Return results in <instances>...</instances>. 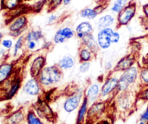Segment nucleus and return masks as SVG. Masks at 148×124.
Masks as SVG:
<instances>
[{"label":"nucleus","mask_w":148,"mask_h":124,"mask_svg":"<svg viewBox=\"0 0 148 124\" xmlns=\"http://www.w3.org/2000/svg\"><path fill=\"white\" fill-rule=\"evenodd\" d=\"M63 71L56 65L46 66L42 70L38 80L43 90H51L63 80Z\"/></svg>","instance_id":"1"},{"label":"nucleus","mask_w":148,"mask_h":124,"mask_svg":"<svg viewBox=\"0 0 148 124\" xmlns=\"http://www.w3.org/2000/svg\"><path fill=\"white\" fill-rule=\"evenodd\" d=\"M140 67L137 63L132 66L125 71L121 73L119 79L117 93H124L130 90V88L139 81V73Z\"/></svg>","instance_id":"2"},{"label":"nucleus","mask_w":148,"mask_h":124,"mask_svg":"<svg viewBox=\"0 0 148 124\" xmlns=\"http://www.w3.org/2000/svg\"><path fill=\"white\" fill-rule=\"evenodd\" d=\"M120 73L112 71L109 75L105 79L101 88V97L100 100H108L111 96L115 97L117 94V87L119 84V75L117 76V74Z\"/></svg>","instance_id":"3"},{"label":"nucleus","mask_w":148,"mask_h":124,"mask_svg":"<svg viewBox=\"0 0 148 124\" xmlns=\"http://www.w3.org/2000/svg\"><path fill=\"white\" fill-rule=\"evenodd\" d=\"M137 4L134 1H130V3L121 10L116 16L117 27L127 26L132 20L134 18L137 14Z\"/></svg>","instance_id":"4"},{"label":"nucleus","mask_w":148,"mask_h":124,"mask_svg":"<svg viewBox=\"0 0 148 124\" xmlns=\"http://www.w3.org/2000/svg\"><path fill=\"white\" fill-rule=\"evenodd\" d=\"M28 19L25 14H20L11 19L9 22L8 28L12 37H18L27 30Z\"/></svg>","instance_id":"5"},{"label":"nucleus","mask_w":148,"mask_h":124,"mask_svg":"<svg viewBox=\"0 0 148 124\" xmlns=\"http://www.w3.org/2000/svg\"><path fill=\"white\" fill-rule=\"evenodd\" d=\"M84 90L82 89L77 88L69 95L63 103V109L66 113H71L79 108L83 100Z\"/></svg>","instance_id":"6"},{"label":"nucleus","mask_w":148,"mask_h":124,"mask_svg":"<svg viewBox=\"0 0 148 124\" xmlns=\"http://www.w3.org/2000/svg\"><path fill=\"white\" fill-rule=\"evenodd\" d=\"M115 106L121 113H127L133 107L132 95L130 90L124 93H117L115 96Z\"/></svg>","instance_id":"7"},{"label":"nucleus","mask_w":148,"mask_h":124,"mask_svg":"<svg viewBox=\"0 0 148 124\" xmlns=\"http://www.w3.org/2000/svg\"><path fill=\"white\" fill-rule=\"evenodd\" d=\"M107 103L105 100H99L90 105L86 119L88 121H94L99 119L106 110Z\"/></svg>","instance_id":"8"},{"label":"nucleus","mask_w":148,"mask_h":124,"mask_svg":"<svg viewBox=\"0 0 148 124\" xmlns=\"http://www.w3.org/2000/svg\"><path fill=\"white\" fill-rule=\"evenodd\" d=\"M41 86L37 78L31 77L23 84L22 91L25 95L30 97H36L43 91Z\"/></svg>","instance_id":"9"},{"label":"nucleus","mask_w":148,"mask_h":124,"mask_svg":"<svg viewBox=\"0 0 148 124\" xmlns=\"http://www.w3.org/2000/svg\"><path fill=\"white\" fill-rule=\"evenodd\" d=\"M74 37H76L75 30L69 26H64L56 30L53 37V42L56 44H63Z\"/></svg>","instance_id":"10"},{"label":"nucleus","mask_w":148,"mask_h":124,"mask_svg":"<svg viewBox=\"0 0 148 124\" xmlns=\"http://www.w3.org/2000/svg\"><path fill=\"white\" fill-rule=\"evenodd\" d=\"M114 30H115L113 27H108V28L98 30L95 37H96L97 42L101 50H106L111 47L112 44L110 40V37Z\"/></svg>","instance_id":"11"},{"label":"nucleus","mask_w":148,"mask_h":124,"mask_svg":"<svg viewBox=\"0 0 148 124\" xmlns=\"http://www.w3.org/2000/svg\"><path fill=\"white\" fill-rule=\"evenodd\" d=\"M46 56L43 54H38L32 60L29 68L30 77L38 78L40 72L46 67Z\"/></svg>","instance_id":"12"},{"label":"nucleus","mask_w":148,"mask_h":124,"mask_svg":"<svg viewBox=\"0 0 148 124\" xmlns=\"http://www.w3.org/2000/svg\"><path fill=\"white\" fill-rule=\"evenodd\" d=\"M21 84L22 79L20 76H14L12 80L10 78L8 80V86L5 88L4 90L3 98L6 100H10L14 96H15V95L21 88Z\"/></svg>","instance_id":"13"},{"label":"nucleus","mask_w":148,"mask_h":124,"mask_svg":"<svg viewBox=\"0 0 148 124\" xmlns=\"http://www.w3.org/2000/svg\"><path fill=\"white\" fill-rule=\"evenodd\" d=\"M137 63V58L134 53H130L121 57L114 65L113 71L122 73Z\"/></svg>","instance_id":"14"},{"label":"nucleus","mask_w":148,"mask_h":124,"mask_svg":"<svg viewBox=\"0 0 148 124\" xmlns=\"http://www.w3.org/2000/svg\"><path fill=\"white\" fill-rule=\"evenodd\" d=\"M116 24V16L113 13H106L100 16L95 22V27L97 30L113 27Z\"/></svg>","instance_id":"15"},{"label":"nucleus","mask_w":148,"mask_h":124,"mask_svg":"<svg viewBox=\"0 0 148 124\" xmlns=\"http://www.w3.org/2000/svg\"><path fill=\"white\" fill-rule=\"evenodd\" d=\"M33 110L41 119L52 121L54 117V113L46 101H40L38 103Z\"/></svg>","instance_id":"16"},{"label":"nucleus","mask_w":148,"mask_h":124,"mask_svg":"<svg viewBox=\"0 0 148 124\" xmlns=\"http://www.w3.org/2000/svg\"><path fill=\"white\" fill-rule=\"evenodd\" d=\"M74 30L75 32V36L79 40H82L85 36L93 33L94 26L89 20H84L78 23Z\"/></svg>","instance_id":"17"},{"label":"nucleus","mask_w":148,"mask_h":124,"mask_svg":"<svg viewBox=\"0 0 148 124\" xmlns=\"http://www.w3.org/2000/svg\"><path fill=\"white\" fill-rule=\"evenodd\" d=\"M104 6L99 5L95 7H85L80 10L79 17L85 20H94L104 11Z\"/></svg>","instance_id":"18"},{"label":"nucleus","mask_w":148,"mask_h":124,"mask_svg":"<svg viewBox=\"0 0 148 124\" xmlns=\"http://www.w3.org/2000/svg\"><path fill=\"white\" fill-rule=\"evenodd\" d=\"M101 88V86L98 83H92L84 91V96L88 99L90 105L100 100Z\"/></svg>","instance_id":"19"},{"label":"nucleus","mask_w":148,"mask_h":124,"mask_svg":"<svg viewBox=\"0 0 148 124\" xmlns=\"http://www.w3.org/2000/svg\"><path fill=\"white\" fill-rule=\"evenodd\" d=\"M80 41L81 45L86 47L87 48L91 50L95 55H97L100 50H101L98 44V42H97L96 37L94 35L93 33L85 36L82 40H80Z\"/></svg>","instance_id":"20"},{"label":"nucleus","mask_w":148,"mask_h":124,"mask_svg":"<svg viewBox=\"0 0 148 124\" xmlns=\"http://www.w3.org/2000/svg\"><path fill=\"white\" fill-rule=\"evenodd\" d=\"M14 65L10 63H4L0 65V86L10 80L14 73Z\"/></svg>","instance_id":"21"},{"label":"nucleus","mask_w":148,"mask_h":124,"mask_svg":"<svg viewBox=\"0 0 148 124\" xmlns=\"http://www.w3.org/2000/svg\"><path fill=\"white\" fill-rule=\"evenodd\" d=\"M56 65L63 72L71 70L75 65V60L70 55H65L59 59Z\"/></svg>","instance_id":"22"},{"label":"nucleus","mask_w":148,"mask_h":124,"mask_svg":"<svg viewBox=\"0 0 148 124\" xmlns=\"http://www.w3.org/2000/svg\"><path fill=\"white\" fill-rule=\"evenodd\" d=\"M26 119V115L22 109L16 111L10 115L6 120L7 124H21Z\"/></svg>","instance_id":"23"},{"label":"nucleus","mask_w":148,"mask_h":124,"mask_svg":"<svg viewBox=\"0 0 148 124\" xmlns=\"http://www.w3.org/2000/svg\"><path fill=\"white\" fill-rule=\"evenodd\" d=\"M89 106H90V104L88 99H87L85 97H84L83 100H82L80 106H79V108H78L76 123H83V122L85 121V120L86 119Z\"/></svg>","instance_id":"24"},{"label":"nucleus","mask_w":148,"mask_h":124,"mask_svg":"<svg viewBox=\"0 0 148 124\" xmlns=\"http://www.w3.org/2000/svg\"><path fill=\"white\" fill-rule=\"evenodd\" d=\"M25 40L27 41L40 42L43 39V32L40 29H31L25 34Z\"/></svg>","instance_id":"25"},{"label":"nucleus","mask_w":148,"mask_h":124,"mask_svg":"<svg viewBox=\"0 0 148 124\" xmlns=\"http://www.w3.org/2000/svg\"><path fill=\"white\" fill-rule=\"evenodd\" d=\"M95 55L86 47L81 45L78 52V57L80 63L82 62H90L95 57Z\"/></svg>","instance_id":"26"},{"label":"nucleus","mask_w":148,"mask_h":124,"mask_svg":"<svg viewBox=\"0 0 148 124\" xmlns=\"http://www.w3.org/2000/svg\"><path fill=\"white\" fill-rule=\"evenodd\" d=\"M131 0H115L110 7V11L115 15H117L124 7L130 3Z\"/></svg>","instance_id":"27"},{"label":"nucleus","mask_w":148,"mask_h":124,"mask_svg":"<svg viewBox=\"0 0 148 124\" xmlns=\"http://www.w3.org/2000/svg\"><path fill=\"white\" fill-rule=\"evenodd\" d=\"M25 121L27 124H45L42 119L36 114L33 109H30L27 111Z\"/></svg>","instance_id":"28"},{"label":"nucleus","mask_w":148,"mask_h":124,"mask_svg":"<svg viewBox=\"0 0 148 124\" xmlns=\"http://www.w3.org/2000/svg\"><path fill=\"white\" fill-rule=\"evenodd\" d=\"M20 5H22V0H1V8L9 11H12Z\"/></svg>","instance_id":"29"},{"label":"nucleus","mask_w":148,"mask_h":124,"mask_svg":"<svg viewBox=\"0 0 148 124\" xmlns=\"http://www.w3.org/2000/svg\"><path fill=\"white\" fill-rule=\"evenodd\" d=\"M138 82L141 88L148 87V66H143L140 68Z\"/></svg>","instance_id":"30"},{"label":"nucleus","mask_w":148,"mask_h":124,"mask_svg":"<svg viewBox=\"0 0 148 124\" xmlns=\"http://www.w3.org/2000/svg\"><path fill=\"white\" fill-rule=\"evenodd\" d=\"M25 44V36L21 35L17 37L15 43L14 44V49H13V57H16L18 54L19 51L22 50L23 46Z\"/></svg>","instance_id":"31"},{"label":"nucleus","mask_w":148,"mask_h":124,"mask_svg":"<svg viewBox=\"0 0 148 124\" xmlns=\"http://www.w3.org/2000/svg\"><path fill=\"white\" fill-rule=\"evenodd\" d=\"M62 4H63V0H49L47 6L49 11H51L59 8Z\"/></svg>","instance_id":"32"},{"label":"nucleus","mask_w":148,"mask_h":124,"mask_svg":"<svg viewBox=\"0 0 148 124\" xmlns=\"http://www.w3.org/2000/svg\"><path fill=\"white\" fill-rule=\"evenodd\" d=\"M39 42H40L36 41H27L25 42V46L26 47L27 50L30 52H34L38 50L39 48Z\"/></svg>","instance_id":"33"},{"label":"nucleus","mask_w":148,"mask_h":124,"mask_svg":"<svg viewBox=\"0 0 148 124\" xmlns=\"http://www.w3.org/2000/svg\"><path fill=\"white\" fill-rule=\"evenodd\" d=\"M91 63L90 62H82L78 67L79 73L81 74H85L88 73L90 69Z\"/></svg>","instance_id":"34"},{"label":"nucleus","mask_w":148,"mask_h":124,"mask_svg":"<svg viewBox=\"0 0 148 124\" xmlns=\"http://www.w3.org/2000/svg\"><path fill=\"white\" fill-rule=\"evenodd\" d=\"M137 98L148 103V87L141 88L137 94Z\"/></svg>","instance_id":"35"},{"label":"nucleus","mask_w":148,"mask_h":124,"mask_svg":"<svg viewBox=\"0 0 148 124\" xmlns=\"http://www.w3.org/2000/svg\"><path fill=\"white\" fill-rule=\"evenodd\" d=\"M120 40H121V34L116 30H114L112 34H111V37H110V40H111V44H117V43L119 42Z\"/></svg>","instance_id":"36"},{"label":"nucleus","mask_w":148,"mask_h":124,"mask_svg":"<svg viewBox=\"0 0 148 124\" xmlns=\"http://www.w3.org/2000/svg\"><path fill=\"white\" fill-rule=\"evenodd\" d=\"M1 44L4 49L10 50V49L14 46V44L13 43V40H11V39H4V40H2V41H1Z\"/></svg>","instance_id":"37"},{"label":"nucleus","mask_w":148,"mask_h":124,"mask_svg":"<svg viewBox=\"0 0 148 124\" xmlns=\"http://www.w3.org/2000/svg\"><path fill=\"white\" fill-rule=\"evenodd\" d=\"M58 15L55 13H51L47 18V24H53V23L56 22L58 20Z\"/></svg>","instance_id":"38"},{"label":"nucleus","mask_w":148,"mask_h":124,"mask_svg":"<svg viewBox=\"0 0 148 124\" xmlns=\"http://www.w3.org/2000/svg\"><path fill=\"white\" fill-rule=\"evenodd\" d=\"M140 120L142 121L145 122L146 123H148V104L144 111L140 115Z\"/></svg>","instance_id":"39"},{"label":"nucleus","mask_w":148,"mask_h":124,"mask_svg":"<svg viewBox=\"0 0 148 124\" xmlns=\"http://www.w3.org/2000/svg\"><path fill=\"white\" fill-rule=\"evenodd\" d=\"M115 65L113 64L112 61H107L106 63L105 64V70H107V71H111V70H114V67Z\"/></svg>","instance_id":"40"},{"label":"nucleus","mask_w":148,"mask_h":124,"mask_svg":"<svg viewBox=\"0 0 148 124\" xmlns=\"http://www.w3.org/2000/svg\"><path fill=\"white\" fill-rule=\"evenodd\" d=\"M143 11L145 15V17L148 20V3L145 4L143 7Z\"/></svg>","instance_id":"41"},{"label":"nucleus","mask_w":148,"mask_h":124,"mask_svg":"<svg viewBox=\"0 0 148 124\" xmlns=\"http://www.w3.org/2000/svg\"><path fill=\"white\" fill-rule=\"evenodd\" d=\"M72 2V0H63V5L68 6Z\"/></svg>","instance_id":"42"},{"label":"nucleus","mask_w":148,"mask_h":124,"mask_svg":"<svg viewBox=\"0 0 148 124\" xmlns=\"http://www.w3.org/2000/svg\"><path fill=\"white\" fill-rule=\"evenodd\" d=\"M97 124H110V123L108 121L102 120L101 121L98 122V123H97Z\"/></svg>","instance_id":"43"},{"label":"nucleus","mask_w":148,"mask_h":124,"mask_svg":"<svg viewBox=\"0 0 148 124\" xmlns=\"http://www.w3.org/2000/svg\"><path fill=\"white\" fill-rule=\"evenodd\" d=\"M2 37H3V34L0 32V44H1V41H2Z\"/></svg>","instance_id":"44"},{"label":"nucleus","mask_w":148,"mask_h":124,"mask_svg":"<svg viewBox=\"0 0 148 124\" xmlns=\"http://www.w3.org/2000/svg\"><path fill=\"white\" fill-rule=\"evenodd\" d=\"M137 124H147V123H146L145 122H144V121H140V122H139Z\"/></svg>","instance_id":"45"}]
</instances>
